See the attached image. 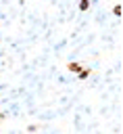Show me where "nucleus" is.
<instances>
[{
	"instance_id": "obj_1",
	"label": "nucleus",
	"mask_w": 123,
	"mask_h": 134,
	"mask_svg": "<svg viewBox=\"0 0 123 134\" xmlns=\"http://www.w3.org/2000/svg\"><path fill=\"white\" fill-rule=\"evenodd\" d=\"M81 67H83V65H81L79 61H69V63H67V71H71V73H79Z\"/></svg>"
},
{
	"instance_id": "obj_2",
	"label": "nucleus",
	"mask_w": 123,
	"mask_h": 134,
	"mask_svg": "<svg viewBox=\"0 0 123 134\" xmlns=\"http://www.w3.org/2000/svg\"><path fill=\"white\" fill-rule=\"evenodd\" d=\"M90 73H92V69H90V67H81V71L77 73V77H79V80H88V77H90Z\"/></svg>"
},
{
	"instance_id": "obj_3",
	"label": "nucleus",
	"mask_w": 123,
	"mask_h": 134,
	"mask_svg": "<svg viewBox=\"0 0 123 134\" xmlns=\"http://www.w3.org/2000/svg\"><path fill=\"white\" fill-rule=\"evenodd\" d=\"M90 6H92V0H79V4H77V8H79L81 13H85Z\"/></svg>"
},
{
	"instance_id": "obj_4",
	"label": "nucleus",
	"mask_w": 123,
	"mask_h": 134,
	"mask_svg": "<svg viewBox=\"0 0 123 134\" xmlns=\"http://www.w3.org/2000/svg\"><path fill=\"white\" fill-rule=\"evenodd\" d=\"M121 13H123L121 4H115V6H113V15H115V17H121Z\"/></svg>"
},
{
	"instance_id": "obj_5",
	"label": "nucleus",
	"mask_w": 123,
	"mask_h": 134,
	"mask_svg": "<svg viewBox=\"0 0 123 134\" xmlns=\"http://www.w3.org/2000/svg\"><path fill=\"white\" fill-rule=\"evenodd\" d=\"M40 130V126L38 124H31V126H27V132H38Z\"/></svg>"
},
{
	"instance_id": "obj_6",
	"label": "nucleus",
	"mask_w": 123,
	"mask_h": 134,
	"mask_svg": "<svg viewBox=\"0 0 123 134\" xmlns=\"http://www.w3.org/2000/svg\"><path fill=\"white\" fill-rule=\"evenodd\" d=\"M4 117H6V113H0V121H2V119H4Z\"/></svg>"
}]
</instances>
